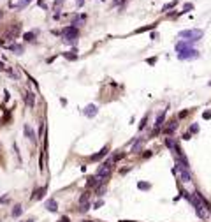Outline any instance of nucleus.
Returning a JSON list of instances; mask_svg holds the SVG:
<instances>
[{
    "mask_svg": "<svg viewBox=\"0 0 211 222\" xmlns=\"http://www.w3.org/2000/svg\"><path fill=\"white\" fill-rule=\"evenodd\" d=\"M181 196H183L185 199H188V201H190V204L193 206V210H195V213H197V217H199V219H202V220H206V219H208V213L204 212V206H202V203L199 201V198H197L195 194H188L187 191H181Z\"/></svg>",
    "mask_w": 211,
    "mask_h": 222,
    "instance_id": "1",
    "label": "nucleus"
},
{
    "mask_svg": "<svg viewBox=\"0 0 211 222\" xmlns=\"http://www.w3.org/2000/svg\"><path fill=\"white\" fill-rule=\"evenodd\" d=\"M113 166H114V162H113V159H107L106 162H102L101 166L97 168V173H95V176L101 180V183H106L107 182V178L111 176V171H113Z\"/></svg>",
    "mask_w": 211,
    "mask_h": 222,
    "instance_id": "2",
    "label": "nucleus"
},
{
    "mask_svg": "<svg viewBox=\"0 0 211 222\" xmlns=\"http://www.w3.org/2000/svg\"><path fill=\"white\" fill-rule=\"evenodd\" d=\"M78 37H79V28L78 27H65L63 30H62V39L65 41L67 44H72V46H76V42H78Z\"/></svg>",
    "mask_w": 211,
    "mask_h": 222,
    "instance_id": "3",
    "label": "nucleus"
},
{
    "mask_svg": "<svg viewBox=\"0 0 211 222\" xmlns=\"http://www.w3.org/2000/svg\"><path fill=\"white\" fill-rule=\"evenodd\" d=\"M202 35H204V30H197V28H193V30H183L178 34V37H181L183 41H190V42H197V41L201 39Z\"/></svg>",
    "mask_w": 211,
    "mask_h": 222,
    "instance_id": "4",
    "label": "nucleus"
},
{
    "mask_svg": "<svg viewBox=\"0 0 211 222\" xmlns=\"http://www.w3.org/2000/svg\"><path fill=\"white\" fill-rule=\"evenodd\" d=\"M178 58L180 60H193V58H199V51L195 48H181L178 51Z\"/></svg>",
    "mask_w": 211,
    "mask_h": 222,
    "instance_id": "5",
    "label": "nucleus"
},
{
    "mask_svg": "<svg viewBox=\"0 0 211 222\" xmlns=\"http://www.w3.org/2000/svg\"><path fill=\"white\" fill-rule=\"evenodd\" d=\"M25 213V208H23V204L21 203H16V204H12V208H11V219H14V220H18V219H21V215Z\"/></svg>",
    "mask_w": 211,
    "mask_h": 222,
    "instance_id": "6",
    "label": "nucleus"
},
{
    "mask_svg": "<svg viewBox=\"0 0 211 222\" xmlns=\"http://www.w3.org/2000/svg\"><path fill=\"white\" fill-rule=\"evenodd\" d=\"M46 192H48V185H42L39 189H34V192H32V196H30V201H40L46 196Z\"/></svg>",
    "mask_w": 211,
    "mask_h": 222,
    "instance_id": "7",
    "label": "nucleus"
},
{
    "mask_svg": "<svg viewBox=\"0 0 211 222\" xmlns=\"http://www.w3.org/2000/svg\"><path fill=\"white\" fill-rule=\"evenodd\" d=\"M174 173H180V176H181V180H183V182H192L190 171H188L187 168L180 166V164H176V168H174Z\"/></svg>",
    "mask_w": 211,
    "mask_h": 222,
    "instance_id": "8",
    "label": "nucleus"
},
{
    "mask_svg": "<svg viewBox=\"0 0 211 222\" xmlns=\"http://www.w3.org/2000/svg\"><path fill=\"white\" fill-rule=\"evenodd\" d=\"M44 208H46L50 213H56L58 212V201H56L55 198H50V199L44 201Z\"/></svg>",
    "mask_w": 211,
    "mask_h": 222,
    "instance_id": "9",
    "label": "nucleus"
},
{
    "mask_svg": "<svg viewBox=\"0 0 211 222\" xmlns=\"http://www.w3.org/2000/svg\"><path fill=\"white\" fill-rule=\"evenodd\" d=\"M5 50L12 51L14 55H23L25 53V46L23 44H16V42H11V44H5Z\"/></svg>",
    "mask_w": 211,
    "mask_h": 222,
    "instance_id": "10",
    "label": "nucleus"
},
{
    "mask_svg": "<svg viewBox=\"0 0 211 222\" xmlns=\"http://www.w3.org/2000/svg\"><path fill=\"white\" fill-rule=\"evenodd\" d=\"M23 132H25V136H27V139L30 143H37V136H35V132H34V129H32L28 123H25L23 125Z\"/></svg>",
    "mask_w": 211,
    "mask_h": 222,
    "instance_id": "11",
    "label": "nucleus"
},
{
    "mask_svg": "<svg viewBox=\"0 0 211 222\" xmlns=\"http://www.w3.org/2000/svg\"><path fill=\"white\" fill-rule=\"evenodd\" d=\"M97 113H99V108H97L95 104H88V106L83 109V115H85L86 118H93V116H97Z\"/></svg>",
    "mask_w": 211,
    "mask_h": 222,
    "instance_id": "12",
    "label": "nucleus"
},
{
    "mask_svg": "<svg viewBox=\"0 0 211 222\" xmlns=\"http://www.w3.org/2000/svg\"><path fill=\"white\" fill-rule=\"evenodd\" d=\"M23 99H25L28 108H35V93L34 92H25V97Z\"/></svg>",
    "mask_w": 211,
    "mask_h": 222,
    "instance_id": "13",
    "label": "nucleus"
},
{
    "mask_svg": "<svg viewBox=\"0 0 211 222\" xmlns=\"http://www.w3.org/2000/svg\"><path fill=\"white\" fill-rule=\"evenodd\" d=\"M85 21H86V16H85V14H76V16L72 18V23H70V25H72V27H79Z\"/></svg>",
    "mask_w": 211,
    "mask_h": 222,
    "instance_id": "14",
    "label": "nucleus"
},
{
    "mask_svg": "<svg viewBox=\"0 0 211 222\" xmlns=\"http://www.w3.org/2000/svg\"><path fill=\"white\" fill-rule=\"evenodd\" d=\"M35 37H37V30L25 32V34H23V41H25V42H35Z\"/></svg>",
    "mask_w": 211,
    "mask_h": 222,
    "instance_id": "15",
    "label": "nucleus"
},
{
    "mask_svg": "<svg viewBox=\"0 0 211 222\" xmlns=\"http://www.w3.org/2000/svg\"><path fill=\"white\" fill-rule=\"evenodd\" d=\"M106 155H107V146H104L99 153H93V155L90 157V161H93V162H95V161H101V159H104Z\"/></svg>",
    "mask_w": 211,
    "mask_h": 222,
    "instance_id": "16",
    "label": "nucleus"
},
{
    "mask_svg": "<svg viewBox=\"0 0 211 222\" xmlns=\"http://www.w3.org/2000/svg\"><path fill=\"white\" fill-rule=\"evenodd\" d=\"M176 127H178V122L172 120V122H169V123H167V127L164 129V132H165L167 136H172V132L176 131Z\"/></svg>",
    "mask_w": 211,
    "mask_h": 222,
    "instance_id": "17",
    "label": "nucleus"
},
{
    "mask_svg": "<svg viewBox=\"0 0 211 222\" xmlns=\"http://www.w3.org/2000/svg\"><path fill=\"white\" fill-rule=\"evenodd\" d=\"M165 115H167V109H164L160 113V115H158V116H157V123H155V127H157V129H160L162 125H164V120H165Z\"/></svg>",
    "mask_w": 211,
    "mask_h": 222,
    "instance_id": "18",
    "label": "nucleus"
},
{
    "mask_svg": "<svg viewBox=\"0 0 211 222\" xmlns=\"http://www.w3.org/2000/svg\"><path fill=\"white\" fill-rule=\"evenodd\" d=\"M63 57H65L67 60H70V62L78 60V53H76V50H72V51H65V53H63Z\"/></svg>",
    "mask_w": 211,
    "mask_h": 222,
    "instance_id": "19",
    "label": "nucleus"
},
{
    "mask_svg": "<svg viewBox=\"0 0 211 222\" xmlns=\"http://www.w3.org/2000/svg\"><path fill=\"white\" fill-rule=\"evenodd\" d=\"M91 208V203L88 201V203H83V204H79V208H78V212L79 213H86L88 210Z\"/></svg>",
    "mask_w": 211,
    "mask_h": 222,
    "instance_id": "20",
    "label": "nucleus"
},
{
    "mask_svg": "<svg viewBox=\"0 0 211 222\" xmlns=\"http://www.w3.org/2000/svg\"><path fill=\"white\" fill-rule=\"evenodd\" d=\"M9 203H11V196H9V194H2V196H0V206L9 204Z\"/></svg>",
    "mask_w": 211,
    "mask_h": 222,
    "instance_id": "21",
    "label": "nucleus"
},
{
    "mask_svg": "<svg viewBox=\"0 0 211 222\" xmlns=\"http://www.w3.org/2000/svg\"><path fill=\"white\" fill-rule=\"evenodd\" d=\"M90 201V192L86 191V192H83L79 196V204H83V203H88Z\"/></svg>",
    "mask_w": 211,
    "mask_h": 222,
    "instance_id": "22",
    "label": "nucleus"
},
{
    "mask_svg": "<svg viewBox=\"0 0 211 222\" xmlns=\"http://www.w3.org/2000/svg\"><path fill=\"white\" fill-rule=\"evenodd\" d=\"M27 5H28V2H27V0H20V2L14 5V9H16V11H21V9H25Z\"/></svg>",
    "mask_w": 211,
    "mask_h": 222,
    "instance_id": "23",
    "label": "nucleus"
},
{
    "mask_svg": "<svg viewBox=\"0 0 211 222\" xmlns=\"http://www.w3.org/2000/svg\"><path fill=\"white\" fill-rule=\"evenodd\" d=\"M137 189H141V191H150L151 185L150 183H146V182H139L137 183Z\"/></svg>",
    "mask_w": 211,
    "mask_h": 222,
    "instance_id": "24",
    "label": "nucleus"
},
{
    "mask_svg": "<svg viewBox=\"0 0 211 222\" xmlns=\"http://www.w3.org/2000/svg\"><path fill=\"white\" fill-rule=\"evenodd\" d=\"M142 143H144V139H137V143L134 145V148H132V152H134V153H137V152H139V148H141V146H142Z\"/></svg>",
    "mask_w": 211,
    "mask_h": 222,
    "instance_id": "25",
    "label": "nucleus"
},
{
    "mask_svg": "<svg viewBox=\"0 0 211 222\" xmlns=\"http://www.w3.org/2000/svg\"><path fill=\"white\" fill-rule=\"evenodd\" d=\"M176 4H178V2H176V0H174V2H171V4H165V5H164V7H162V12H167V11H169V9H172V7H174V5H176Z\"/></svg>",
    "mask_w": 211,
    "mask_h": 222,
    "instance_id": "26",
    "label": "nucleus"
},
{
    "mask_svg": "<svg viewBox=\"0 0 211 222\" xmlns=\"http://www.w3.org/2000/svg\"><path fill=\"white\" fill-rule=\"evenodd\" d=\"M146 122H148V115H146V116H144V118L141 120V123H139V131H142V129L146 127Z\"/></svg>",
    "mask_w": 211,
    "mask_h": 222,
    "instance_id": "27",
    "label": "nucleus"
},
{
    "mask_svg": "<svg viewBox=\"0 0 211 222\" xmlns=\"http://www.w3.org/2000/svg\"><path fill=\"white\" fill-rule=\"evenodd\" d=\"M125 2H127V0H113V4H111V5H113V7H118V5L125 4Z\"/></svg>",
    "mask_w": 211,
    "mask_h": 222,
    "instance_id": "28",
    "label": "nucleus"
},
{
    "mask_svg": "<svg viewBox=\"0 0 211 222\" xmlns=\"http://www.w3.org/2000/svg\"><path fill=\"white\" fill-rule=\"evenodd\" d=\"M195 132H199V125H197V123H193L190 127V134H195Z\"/></svg>",
    "mask_w": 211,
    "mask_h": 222,
    "instance_id": "29",
    "label": "nucleus"
},
{
    "mask_svg": "<svg viewBox=\"0 0 211 222\" xmlns=\"http://www.w3.org/2000/svg\"><path fill=\"white\" fill-rule=\"evenodd\" d=\"M102 204H104V201H102V199H99V201H95V203H93V208H95V210H99V208H101Z\"/></svg>",
    "mask_w": 211,
    "mask_h": 222,
    "instance_id": "30",
    "label": "nucleus"
},
{
    "mask_svg": "<svg viewBox=\"0 0 211 222\" xmlns=\"http://www.w3.org/2000/svg\"><path fill=\"white\" fill-rule=\"evenodd\" d=\"M190 9H193V4H185V7H183V12H188Z\"/></svg>",
    "mask_w": 211,
    "mask_h": 222,
    "instance_id": "31",
    "label": "nucleus"
},
{
    "mask_svg": "<svg viewBox=\"0 0 211 222\" xmlns=\"http://www.w3.org/2000/svg\"><path fill=\"white\" fill-rule=\"evenodd\" d=\"M148 64H150V65H153V64H157V58H153V57H151V58H148Z\"/></svg>",
    "mask_w": 211,
    "mask_h": 222,
    "instance_id": "32",
    "label": "nucleus"
},
{
    "mask_svg": "<svg viewBox=\"0 0 211 222\" xmlns=\"http://www.w3.org/2000/svg\"><path fill=\"white\" fill-rule=\"evenodd\" d=\"M202 116H204L206 120H208V118H211V111H204V115H202Z\"/></svg>",
    "mask_w": 211,
    "mask_h": 222,
    "instance_id": "33",
    "label": "nucleus"
},
{
    "mask_svg": "<svg viewBox=\"0 0 211 222\" xmlns=\"http://www.w3.org/2000/svg\"><path fill=\"white\" fill-rule=\"evenodd\" d=\"M58 222H70V219L67 217V215H63V217H62V219H60Z\"/></svg>",
    "mask_w": 211,
    "mask_h": 222,
    "instance_id": "34",
    "label": "nucleus"
},
{
    "mask_svg": "<svg viewBox=\"0 0 211 222\" xmlns=\"http://www.w3.org/2000/svg\"><path fill=\"white\" fill-rule=\"evenodd\" d=\"M150 37H151V41H155V39H158V34H157V32H153Z\"/></svg>",
    "mask_w": 211,
    "mask_h": 222,
    "instance_id": "35",
    "label": "nucleus"
},
{
    "mask_svg": "<svg viewBox=\"0 0 211 222\" xmlns=\"http://www.w3.org/2000/svg\"><path fill=\"white\" fill-rule=\"evenodd\" d=\"M0 71H4V72H5V64H4L2 60H0Z\"/></svg>",
    "mask_w": 211,
    "mask_h": 222,
    "instance_id": "36",
    "label": "nucleus"
},
{
    "mask_svg": "<svg viewBox=\"0 0 211 222\" xmlns=\"http://www.w3.org/2000/svg\"><path fill=\"white\" fill-rule=\"evenodd\" d=\"M76 4H78V7H81V5L85 4V0H76Z\"/></svg>",
    "mask_w": 211,
    "mask_h": 222,
    "instance_id": "37",
    "label": "nucleus"
},
{
    "mask_svg": "<svg viewBox=\"0 0 211 222\" xmlns=\"http://www.w3.org/2000/svg\"><path fill=\"white\" fill-rule=\"evenodd\" d=\"M60 104H62V106H65V104H67V99H63V97H62V99H60Z\"/></svg>",
    "mask_w": 211,
    "mask_h": 222,
    "instance_id": "38",
    "label": "nucleus"
},
{
    "mask_svg": "<svg viewBox=\"0 0 211 222\" xmlns=\"http://www.w3.org/2000/svg\"><path fill=\"white\" fill-rule=\"evenodd\" d=\"M21 222H35V219H27V220H21Z\"/></svg>",
    "mask_w": 211,
    "mask_h": 222,
    "instance_id": "39",
    "label": "nucleus"
},
{
    "mask_svg": "<svg viewBox=\"0 0 211 222\" xmlns=\"http://www.w3.org/2000/svg\"><path fill=\"white\" fill-rule=\"evenodd\" d=\"M81 222H93V220H81Z\"/></svg>",
    "mask_w": 211,
    "mask_h": 222,
    "instance_id": "40",
    "label": "nucleus"
},
{
    "mask_svg": "<svg viewBox=\"0 0 211 222\" xmlns=\"http://www.w3.org/2000/svg\"><path fill=\"white\" fill-rule=\"evenodd\" d=\"M0 20H2V11H0Z\"/></svg>",
    "mask_w": 211,
    "mask_h": 222,
    "instance_id": "41",
    "label": "nucleus"
},
{
    "mask_svg": "<svg viewBox=\"0 0 211 222\" xmlns=\"http://www.w3.org/2000/svg\"><path fill=\"white\" fill-rule=\"evenodd\" d=\"M27 2H28V4H30V2H32V0H27Z\"/></svg>",
    "mask_w": 211,
    "mask_h": 222,
    "instance_id": "42",
    "label": "nucleus"
}]
</instances>
